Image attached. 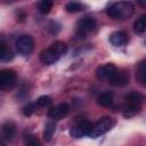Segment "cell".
<instances>
[{
	"instance_id": "obj_7",
	"label": "cell",
	"mask_w": 146,
	"mask_h": 146,
	"mask_svg": "<svg viewBox=\"0 0 146 146\" xmlns=\"http://www.w3.org/2000/svg\"><path fill=\"white\" fill-rule=\"evenodd\" d=\"M91 128H92V123L88 120H83L70 130V135L73 138H82L84 136H89Z\"/></svg>"
},
{
	"instance_id": "obj_14",
	"label": "cell",
	"mask_w": 146,
	"mask_h": 146,
	"mask_svg": "<svg viewBox=\"0 0 146 146\" xmlns=\"http://www.w3.org/2000/svg\"><path fill=\"white\" fill-rule=\"evenodd\" d=\"M97 104L103 106V107H108L113 104V94L111 91H105L102 92L97 97Z\"/></svg>"
},
{
	"instance_id": "obj_23",
	"label": "cell",
	"mask_w": 146,
	"mask_h": 146,
	"mask_svg": "<svg viewBox=\"0 0 146 146\" xmlns=\"http://www.w3.org/2000/svg\"><path fill=\"white\" fill-rule=\"evenodd\" d=\"M35 107H36V104H35V103H30V104H27L26 106L23 107V114H24L25 116L32 115V114L34 113V111H35Z\"/></svg>"
},
{
	"instance_id": "obj_10",
	"label": "cell",
	"mask_w": 146,
	"mask_h": 146,
	"mask_svg": "<svg viewBox=\"0 0 146 146\" xmlns=\"http://www.w3.org/2000/svg\"><path fill=\"white\" fill-rule=\"evenodd\" d=\"M1 132H2V137L5 140H11L13 137L16 133V124L13 121H7L2 124L1 127Z\"/></svg>"
},
{
	"instance_id": "obj_3",
	"label": "cell",
	"mask_w": 146,
	"mask_h": 146,
	"mask_svg": "<svg viewBox=\"0 0 146 146\" xmlns=\"http://www.w3.org/2000/svg\"><path fill=\"white\" fill-rule=\"evenodd\" d=\"M113 125H114V121H113L112 117H110V116L102 117L97 123L92 124V128H91V131L89 133V137L90 138L100 137L102 135H104L107 131H110Z\"/></svg>"
},
{
	"instance_id": "obj_13",
	"label": "cell",
	"mask_w": 146,
	"mask_h": 146,
	"mask_svg": "<svg viewBox=\"0 0 146 146\" xmlns=\"http://www.w3.org/2000/svg\"><path fill=\"white\" fill-rule=\"evenodd\" d=\"M124 100L128 105H140L144 100V96L137 91H131L124 96Z\"/></svg>"
},
{
	"instance_id": "obj_20",
	"label": "cell",
	"mask_w": 146,
	"mask_h": 146,
	"mask_svg": "<svg viewBox=\"0 0 146 146\" xmlns=\"http://www.w3.org/2000/svg\"><path fill=\"white\" fill-rule=\"evenodd\" d=\"M137 79L143 86L146 84V63L145 62H141L137 70Z\"/></svg>"
},
{
	"instance_id": "obj_6",
	"label": "cell",
	"mask_w": 146,
	"mask_h": 146,
	"mask_svg": "<svg viewBox=\"0 0 146 146\" xmlns=\"http://www.w3.org/2000/svg\"><path fill=\"white\" fill-rule=\"evenodd\" d=\"M33 48H34V41L31 35H26V34L22 35L16 41V49H17L18 54H21L23 56L31 54Z\"/></svg>"
},
{
	"instance_id": "obj_11",
	"label": "cell",
	"mask_w": 146,
	"mask_h": 146,
	"mask_svg": "<svg viewBox=\"0 0 146 146\" xmlns=\"http://www.w3.org/2000/svg\"><path fill=\"white\" fill-rule=\"evenodd\" d=\"M110 42L115 47H122L128 42V35L122 31H115L110 35Z\"/></svg>"
},
{
	"instance_id": "obj_9",
	"label": "cell",
	"mask_w": 146,
	"mask_h": 146,
	"mask_svg": "<svg viewBox=\"0 0 146 146\" xmlns=\"http://www.w3.org/2000/svg\"><path fill=\"white\" fill-rule=\"evenodd\" d=\"M116 72H117V70L113 64H106V65L99 66L96 70V76L99 80H107L108 81Z\"/></svg>"
},
{
	"instance_id": "obj_5",
	"label": "cell",
	"mask_w": 146,
	"mask_h": 146,
	"mask_svg": "<svg viewBox=\"0 0 146 146\" xmlns=\"http://www.w3.org/2000/svg\"><path fill=\"white\" fill-rule=\"evenodd\" d=\"M17 75L14 70L5 68L0 71V89L2 90H10L16 84Z\"/></svg>"
},
{
	"instance_id": "obj_12",
	"label": "cell",
	"mask_w": 146,
	"mask_h": 146,
	"mask_svg": "<svg viewBox=\"0 0 146 146\" xmlns=\"http://www.w3.org/2000/svg\"><path fill=\"white\" fill-rule=\"evenodd\" d=\"M128 82H129V74L125 72H119V71L108 80V83H111L112 86H115V87L125 86Z\"/></svg>"
},
{
	"instance_id": "obj_1",
	"label": "cell",
	"mask_w": 146,
	"mask_h": 146,
	"mask_svg": "<svg viewBox=\"0 0 146 146\" xmlns=\"http://www.w3.org/2000/svg\"><path fill=\"white\" fill-rule=\"evenodd\" d=\"M67 52V44L63 41H55L49 48L40 54V59L46 65H51Z\"/></svg>"
},
{
	"instance_id": "obj_19",
	"label": "cell",
	"mask_w": 146,
	"mask_h": 146,
	"mask_svg": "<svg viewBox=\"0 0 146 146\" xmlns=\"http://www.w3.org/2000/svg\"><path fill=\"white\" fill-rule=\"evenodd\" d=\"M52 5H54V2L51 0H42L41 2H39L38 9L41 14L46 15V14H49L50 10L52 9Z\"/></svg>"
},
{
	"instance_id": "obj_22",
	"label": "cell",
	"mask_w": 146,
	"mask_h": 146,
	"mask_svg": "<svg viewBox=\"0 0 146 146\" xmlns=\"http://www.w3.org/2000/svg\"><path fill=\"white\" fill-rule=\"evenodd\" d=\"M51 98L49 97V96H41V97H39L38 98V100H36V105L38 106H40V107H48V106H50L51 105Z\"/></svg>"
},
{
	"instance_id": "obj_4",
	"label": "cell",
	"mask_w": 146,
	"mask_h": 146,
	"mask_svg": "<svg viewBox=\"0 0 146 146\" xmlns=\"http://www.w3.org/2000/svg\"><path fill=\"white\" fill-rule=\"evenodd\" d=\"M97 27V22L95 18L90 16H84L82 17L79 23H78V36L79 38H84L87 34L94 32Z\"/></svg>"
},
{
	"instance_id": "obj_21",
	"label": "cell",
	"mask_w": 146,
	"mask_h": 146,
	"mask_svg": "<svg viewBox=\"0 0 146 146\" xmlns=\"http://www.w3.org/2000/svg\"><path fill=\"white\" fill-rule=\"evenodd\" d=\"M83 7H84V6H83L82 3L73 1V2H68V3L66 5L65 9H66L68 13H78V11H81V10L83 9Z\"/></svg>"
},
{
	"instance_id": "obj_16",
	"label": "cell",
	"mask_w": 146,
	"mask_h": 146,
	"mask_svg": "<svg viewBox=\"0 0 146 146\" xmlns=\"http://www.w3.org/2000/svg\"><path fill=\"white\" fill-rule=\"evenodd\" d=\"M133 30L136 33L140 34L146 30V15L140 16L135 23H133Z\"/></svg>"
},
{
	"instance_id": "obj_8",
	"label": "cell",
	"mask_w": 146,
	"mask_h": 146,
	"mask_svg": "<svg viewBox=\"0 0 146 146\" xmlns=\"http://www.w3.org/2000/svg\"><path fill=\"white\" fill-rule=\"evenodd\" d=\"M70 112V107L66 103H60L57 106L50 107L48 111V116L52 120H62L64 119Z\"/></svg>"
},
{
	"instance_id": "obj_18",
	"label": "cell",
	"mask_w": 146,
	"mask_h": 146,
	"mask_svg": "<svg viewBox=\"0 0 146 146\" xmlns=\"http://www.w3.org/2000/svg\"><path fill=\"white\" fill-rule=\"evenodd\" d=\"M139 112H140V105H128L123 110V116L129 119V117L137 115Z\"/></svg>"
},
{
	"instance_id": "obj_15",
	"label": "cell",
	"mask_w": 146,
	"mask_h": 146,
	"mask_svg": "<svg viewBox=\"0 0 146 146\" xmlns=\"http://www.w3.org/2000/svg\"><path fill=\"white\" fill-rule=\"evenodd\" d=\"M11 57L10 49L8 48L7 41L2 35H0V60H8Z\"/></svg>"
},
{
	"instance_id": "obj_17",
	"label": "cell",
	"mask_w": 146,
	"mask_h": 146,
	"mask_svg": "<svg viewBox=\"0 0 146 146\" xmlns=\"http://www.w3.org/2000/svg\"><path fill=\"white\" fill-rule=\"evenodd\" d=\"M55 130H56V124H55V122L50 121V122H48V123L46 124L44 131H43V138H44L46 141H49V140L52 138Z\"/></svg>"
},
{
	"instance_id": "obj_2",
	"label": "cell",
	"mask_w": 146,
	"mask_h": 146,
	"mask_svg": "<svg viewBox=\"0 0 146 146\" xmlns=\"http://www.w3.org/2000/svg\"><path fill=\"white\" fill-rule=\"evenodd\" d=\"M132 13H133V6L131 2H127V1L114 2L106 9V14L114 19H125L130 17Z\"/></svg>"
},
{
	"instance_id": "obj_24",
	"label": "cell",
	"mask_w": 146,
	"mask_h": 146,
	"mask_svg": "<svg viewBox=\"0 0 146 146\" xmlns=\"http://www.w3.org/2000/svg\"><path fill=\"white\" fill-rule=\"evenodd\" d=\"M25 144H26V146H41L39 139L35 136H32V135L27 136L25 138Z\"/></svg>"
}]
</instances>
